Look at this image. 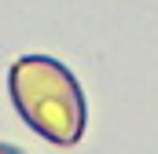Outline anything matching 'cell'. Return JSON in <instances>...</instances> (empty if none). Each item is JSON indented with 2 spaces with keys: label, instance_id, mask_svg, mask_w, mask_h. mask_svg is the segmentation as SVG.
<instances>
[{
  "label": "cell",
  "instance_id": "cell-1",
  "mask_svg": "<svg viewBox=\"0 0 158 154\" xmlns=\"http://www.w3.org/2000/svg\"><path fill=\"white\" fill-rule=\"evenodd\" d=\"M11 103L19 117L52 143H77L85 132V95L74 74L48 59V55H22L11 63L7 74Z\"/></svg>",
  "mask_w": 158,
  "mask_h": 154
}]
</instances>
